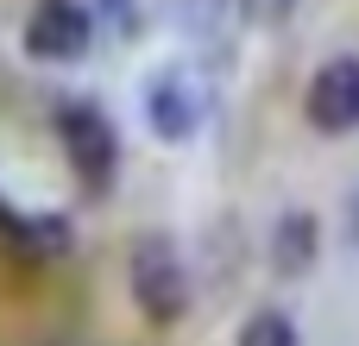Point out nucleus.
<instances>
[{"instance_id":"4","label":"nucleus","mask_w":359,"mask_h":346,"mask_svg":"<svg viewBox=\"0 0 359 346\" xmlns=\"http://www.w3.org/2000/svg\"><path fill=\"white\" fill-rule=\"evenodd\" d=\"M303 113L316 132L341 139V132H359V57H328L309 88H303Z\"/></svg>"},{"instance_id":"1","label":"nucleus","mask_w":359,"mask_h":346,"mask_svg":"<svg viewBox=\"0 0 359 346\" xmlns=\"http://www.w3.org/2000/svg\"><path fill=\"white\" fill-rule=\"evenodd\" d=\"M126 284H133V303L145 309V321L170 328V321L189 315V265H183V252H177L170 233L151 227V233L133 240V252H126Z\"/></svg>"},{"instance_id":"5","label":"nucleus","mask_w":359,"mask_h":346,"mask_svg":"<svg viewBox=\"0 0 359 346\" xmlns=\"http://www.w3.org/2000/svg\"><path fill=\"white\" fill-rule=\"evenodd\" d=\"M202 113H208V95H202V82H196L189 69H158V76L145 82V126H151L164 145H183V139L202 126Z\"/></svg>"},{"instance_id":"11","label":"nucleus","mask_w":359,"mask_h":346,"mask_svg":"<svg viewBox=\"0 0 359 346\" xmlns=\"http://www.w3.org/2000/svg\"><path fill=\"white\" fill-rule=\"evenodd\" d=\"M347 233H353V246H359V189H353V202H347Z\"/></svg>"},{"instance_id":"8","label":"nucleus","mask_w":359,"mask_h":346,"mask_svg":"<svg viewBox=\"0 0 359 346\" xmlns=\"http://www.w3.org/2000/svg\"><path fill=\"white\" fill-rule=\"evenodd\" d=\"M233 346H303V340H297V321H290L284 309H259V315L240 328Z\"/></svg>"},{"instance_id":"6","label":"nucleus","mask_w":359,"mask_h":346,"mask_svg":"<svg viewBox=\"0 0 359 346\" xmlns=\"http://www.w3.org/2000/svg\"><path fill=\"white\" fill-rule=\"evenodd\" d=\"M0 240L13 246V252H25V258H63L69 246H76V227L63 221V214H19L6 195H0Z\"/></svg>"},{"instance_id":"3","label":"nucleus","mask_w":359,"mask_h":346,"mask_svg":"<svg viewBox=\"0 0 359 346\" xmlns=\"http://www.w3.org/2000/svg\"><path fill=\"white\" fill-rule=\"evenodd\" d=\"M95 44V13L76 0H38L25 19V57L38 63H82Z\"/></svg>"},{"instance_id":"2","label":"nucleus","mask_w":359,"mask_h":346,"mask_svg":"<svg viewBox=\"0 0 359 346\" xmlns=\"http://www.w3.org/2000/svg\"><path fill=\"white\" fill-rule=\"evenodd\" d=\"M57 145H63L69 170L82 177V189L101 195V189L120 177V132H114V120H107L88 95L57 101Z\"/></svg>"},{"instance_id":"9","label":"nucleus","mask_w":359,"mask_h":346,"mask_svg":"<svg viewBox=\"0 0 359 346\" xmlns=\"http://www.w3.org/2000/svg\"><path fill=\"white\" fill-rule=\"evenodd\" d=\"M233 6H240L252 25H284V19L297 13V0H233Z\"/></svg>"},{"instance_id":"7","label":"nucleus","mask_w":359,"mask_h":346,"mask_svg":"<svg viewBox=\"0 0 359 346\" xmlns=\"http://www.w3.org/2000/svg\"><path fill=\"white\" fill-rule=\"evenodd\" d=\"M265 252H271V271H278V277H309V265L322 258V227H316V214H309V208H284V214L271 221Z\"/></svg>"},{"instance_id":"10","label":"nucleus","mask_w":359,"mask_h":346,"mask_svg":"<svg viewBox=\"0 0 359 346\" xmlns=\"http://www.w3.org/2000/svg\"><path fill=\"white\" fill-rule=\"evenodd\" d=\"M95 13H101L114 32H126V38L139 32V0H95Z\"/></svg>"}]
</instances>
